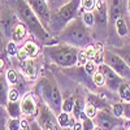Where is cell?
Instances as JSON below:
<instances>
[{"mask_svg": "<svg viewBox=\"0 0 130 130\" xmlns=\"http://www.w3.org/2000/svg\"><path fill=\"white\" fill-rule=\"evenodd\" d=\"M13 9L18 17V20L22 24H25L29 29V31L34 35L35 39H38L43 46H52L55 44L53 39L51 37V32L44 27L39 17L35 14V12L30 8V5L25 0H13Z\"/></svg>", "mask_w": 130, "mask_h": 130, "instance_id": "6da1fadb", "label": "cell"}, {"mask_svg": "<svg viewBox=\"0 0 130 130\" xmlns=\"http://www.w3.org/2000/svg\"><path fill=\"white\" fill-rule=\"evenodd\" d=\"M57 40L61 43H67L72 47L83 50L92 44V35L90 29L83 24L81 16H78L59 32Z\"/></svg>", "mask_w": 130, "mask_h": 130, "instance_id": "7a4b0ae2", "label": "cell"}, {"mask_svg": "<svg viewBox=\"0 0 130 130\" xmlns=\"http://www.w3.org/2000/svg\"><path fill=\"white\" fill-rule=\"evenodd\" d=\"M43 53L51 60V62L65 69L78 65L79 48L72 47L67 43L59 42L52 46H44L43 47Z\"/></svg>", "mask_w": 130, "mask_h": 130, "instance_id": "3957f363", "label": "cell"}, {"mask_svg": "<svg viewBox=\"0 0 130 130\" xmlns=\"http://www.w3.org/2000/svg\"><path fill=\"white\" fill-rule=\"evenodd\" d=\"M34 92L38 99L47 104L56 115L62 112V95L57 87V85L47 77H42L34 87Z\"/></svg>", "mask_w": 130, "mask_h": 130, "instance_id": "277c9868", "label": "cell"}, {"mask_svg": "<svg viewBox=\"0 0 130 130\" xmlns=\"http://www.w3.org/2000/svg\"><path fill=\"white\" fill-rule=\"evenodd\" d=\"M79 8H81V0H69V2L64 3L61 7L55 9V12L51 14V21L55 20V24H52L51 27L53 26L55 31L60 32L70 21L78 17L77 13L79 12ZM50 31H51V29H50Z\"/></svg>", "mask_w": 130, "mask_h": 130, "instance_id": "5b68a950", "label": "cell"}, {"mask_svg": "<svg viewBox=\"0 0 130 130\" xmlns=\"http://www.w3.org/2000/svg\"><path fill=\"white\" fill-rule=\"evenodd\" d=\"M103 62L111 67L121 78L130 81V67L112 50H105L103 52Z\"/></svg>", "mask_w": 130, "mask_h": 130, "instance_id": "8992f818", "label": "cell"}, {"mask_svg": "<svg viewBox=\"0 0 130 130\" xmlns=\"http://www.w3.org/2000/svg\"><path fill=\"white\" fill-rule=\"evenodd\" d=\"M37 121L39 122L43 130H59L60 129V125L57 121V115L47 104L42 103V102H39V112L37 116Z\"/></svg>", "mask_w": 130, "mask_h": 130, "instance_id": "52a82bcc", "label": "cell"}, {"mask_svg": "<svg viewBox=\"0 0 130 130\" xmlns=\"http://www.w3.org/2000/svg\"><path fill=\"white\" fill-rule=\"evenodd\" d=\"M94 121H95L96 126H99L102 130H116L122 124L121 118L116 117L111 112V109H108V108H103V109L98 111Z\"/></svg>", "mask_w": 130, "mask_h": 130, "instance_id": "ba28073f", "label": "cell"}, {"mask_svg": "<svg viewBox=\"0 0 130 130\" xmlns=\"http://www.w3.org/2000/svg\"><path fill=\"white\" fill-rule=\"evenodd\" d=\"M21 111H22V116L26 118H35L39 112V102L38 96L35 95L34 91L26 92L21 98Z\"/></svg>", "mask_w": 130, "mask_h": 130, "instance_id": "9c48e42d", "label": "cell"}, {"mask_svg": "<svg viewBox=\"0 0 130 130\" xmlns=\"http://www.w3.org/2000/svg\"><path fill=\"white\" fill-rule=\"evenodd\" d=\"M25 2L30 5V8L35 12V14L39 17L42 24L44 27L50 31V22H51V8L48 3L43 2V0H25Z\"/></svg>", "mask_w": 130, "mask_h": 130, "instance_id": "30bf717a", "label": "cell"}, {"mask_svg": "<svg viewBox=\"0 0 130 130\" xmlns=\"http://www.w3.org/2000/svg\"><path fill=\"white\" fill-rule=\"evenodd\" d=\"M99 70L104 74V77H105V87L117 92L118 87H120V85H121L125 79L121 78L120 75H118L111 67H108V65L104 64V62L99 64Z\"/></svg>", "mask_w": 130, "mask_h": 130, "instance_id": "8fae6325", "label": "cell"}, {"mask_svg": "<svg viewBox=\"0 0 130 130\" xmlns=\"http://www.w3.org/2000/svg\"><path fill=\"white\" fill-rule=\"evenodd\" d=\"M18 21L20 20L14 10L8 7H2V31L4 32V35L10 37L12 30Z\"/></svg>", "mask_w": 130, "mask_h": 130, "instance_id": "7c38bea8", "label": "cell"}, {"mask_svg": "<svg viewBox=\"0 0 130 130\" xmlns=\"http://www.w3.org/2000/svg\"><path fill=\"white\" fill-rule=\"evenodd\" d=\"M18 70H20L21 77L32 81L38 77L39 64L37 59H27L25 61H18Z\"/></svg>", "mask_w": 130, "mask_h": 130, "instance_id": "4fadbf2b", "label": "cell"}, {"mask_svg": "<svg viewBox=\"0 0 130 130\" xmlns=\"http://www.w3.org/2000/svg\"><path fill=\"white\" fill-rule=\"evenodd\" d=\"M39 46L35 40H26L24 43L22 47H20L18 55L16 56L17 61H25L27 59H37V56L39 55Z\"/></svg>", "mask_w": 130, "mask_h": 130, "instance_id": "5bb4252c", "label": "cell"}, {"mask_svg": "<svg viewBox=\"0 0 130 130\" xmlns=\"http://www.w3.org/2000/svg\"><path fill=\"white\" fill-rule=\"evenodd\" d=\"M94 16H95V25L98 27H107V24L109 21V13H108V4L100 3L98 4L94 9Z\"/></svg>", "mask_w": 130, "mask_h": 130, "instance_id": "9a60e30c", "label": "cell"}, {"mask_svg": "<svg viewBox=\"0 0 130 130\" xmlns=\"http://www.w3.org/2000/svg\"><path fill=\"white\" fill-rule=\"evenodd\" d=\"M108 4V13H109V20L115 24L118 18L125 17V9L122 0H107Z\"/></svg>", "mask_w": 130, "mask_h": 130, "instance_id": "2e32d148", "label": "cell"}, {"mask_svg": "<svg viewBox=\"0 0 130 130\" xmlns=\"http://www.w3.org/2000/svg\"><path fill=\"white\" fill-rule=\"evenodd\" d=\"M27 32H29V29L25 24H22L21 21L14 25L13 30H12V34H10V40H13L16 43H20L22 42L26 37H27Z\"/></svg>", "mask_w": 130, "mask_h": 130, "instance_id": "e0dca14e", "label": "cell"}, {"mask_svg": "<svg viewBox=\"0 0 130 130\" xmlns=\"http://www.w3.org/2000/svg\"><path fill=\"white\" fill-rule=\"evenodd\" d=\"M115 29H116V32L120 38H126L129 37V32H130V26L127 24V20L125 17H121L118 18L116 22H115Z\"/></svg>", "mask_w": 130, "mask_h": 130, "instance_id": "ac0fdd59", "label": "cell"}, {"mask_svg": "<svg viewBox=\"0 0 130 130\" xmlns=\"http://www.w3.org/2000/svg\"><path fill=\"white\" fill-rule=\"evenodd\" d=\"M5 111L9 117L12 118H21L22 111H21V103L20 102H7L5 103Z\"/></svg>", "mask_w": 130, "mask_h": 130, "instance_id": "d6986e66", "label": "cell"}, {"mask_svg": "<svg viewBox=\"0 0 130 130\" xmlns=\"http://www.w3.org/2000/svg\"><path fill=\"white\" fill-rule=\"evenodd\" d=\"M85 108H86V100L83 98H77L75 99V105H74L73 113H72L75 120H82L83 117H86Z\"/></svg>", "mask_w": 130, "mask_h": 130, "instance_id": "ffe728a7", "label": "cell"}, {"mask_svg": "<svg viewBox=\"0 0 130 130\" xmlns=\"http://www.w3.org/2000/svg\"><path fill=\"white\" fill-rule=\"evenodd\" d=\"M57 121H59V125H60L61 129H68V127H72L74 117L70 113L61 112V113L57 115Z\"/></svg>", "mask_w": 130, "mask_h": 130, "instance_id": "44dd1931", "label": "cell"}, {"mask_svg": "<svg viewBox=\"0 0 130 130\" xmlns=\"http://www.w3.org/2000/svg\"><path fill=\"white\" fill-rule=\"evenodd\" d=\"M20 75H21V74H18V72H17L16 69H13V68L8 69L7 73H5L7 83L10 86V87H16V86L20 83Z\"/></svg>", "mask_w": 130, "mask_h": 130, "instance_id": "7402d4cb", "label": "cell"}, {"mask_svg": "<svg viewBox=\"0 0 130 130\" xmlns=\"http://www.w3.org/2000/svg\"><path fill=\"white\" fill-rule=\"evenodd\" d=\"M117 94L122 102H130V81H124L118 87Z\"/></svg>", "mask_w": 130, "mask_h": 130, "instance_id": "603a6c76", "label": "cell"}, {"mask_svg": "<svg viewBox=\"0 0 130 130\" xmlns=\"http://www.w3.org/2000/svg\"><path fill=\"white\" fill-rule=\"evenodd\" d=\"M113 52H116L118 56H120L129 67H130V44H125L122 47H118V48H113Z\"/></svg>", "mask_w": 130, "mask_h": 130, "instance_id": "cb8c5ba5", "label": "cell"}, {"mask_svg": "<svg viewBox=\"0 0 130 130\" xmlns=\"http://www.w3.org/2000/svg\"><path fill=\"white\" fill-rule=\"evenodd\" d=\"M81 18L83 21V24L87 26L89 29H91V27L95 26V16H94V12H86V10H82Z\"/></svg>", "mask_w": 130, "mask_h": 130, "instance_id": "d4e9b609", "label": "cell"}, {"mask_svg": "<svg viewBox=\"0 0 130 130\" xmlns=\"http://www.w3.org/2000/svg\"><path fill=\"white\" fill-rule=\"evenodd\" d=\"M75 96H68L65 98L64 102H62V112H67V113H73L74 109V105H75Z\"/></svg>", "mask_w": 130, "mask_h": 130, "instance_id": "484cf974", "label": "cell"}, {"mask_svg": "<svg viewBox=\"0 0 130 130\" xmlns=\"http://www.w3.org/2000/svg\"><path fill=\"white\" fill-rule=\"evenodd\" d=\"M18 51H20L18 43H16L13 40H9L5 44V53L8 56H10V57H16L18 55Z\"/></svg>", "mask_w": 130, "mask_h": 130, "instance_id": "4316f807", "label": "cell"}, {"mask_svg": "<svg viewBox=\"0 0 130 130\" xmlns=\"http://www.w3.org/2000/svg\"><path fill=\"white\" fill-rule=\"evenodd\" d=\"M98 111H99V108H98L92 102H90V100H86V108H85V113H86V116H87L89 118H94L96 117V113H98Z\"/></svg>", "mask_w": 130, "mask_h": 130, "instance_id": "83f0119b", "label": "cell"}, {"mask_svg": "<svg viewBox=\"0 0 130 130\" xmlns=\"http://www.w3.org/2000/svg\"><path fill=\"white\" fill-rule=\"evenodd\" d=\"M92 83L94 86H96V87H104L105 86V77H104V74L98 69V72L95 74H92Z\"/></svg>", "mask_w": 130, "mask_h": 130, "instance_id": "f1b7e54d", "label": "cell"}, {"mask_svg": "<svg viewBox=\"0 0 130 130\" xmlns=\"http://www.w3.org/2000/svg\"><path fill=\"white\" fill-rule=\"evenodd\" d=\"M111 112L118 117V118H122L124 117V102H117V103H113L111 105Z\"/></svg>", "mask_w": 130, "mask_h": 130, "instance_id": "f546056e", "label": "cell"}, {"mask_svg": "<svg viewBox=\"0 0 130 130\" xmlns=\"http://www.w3.org/2000/svg\"><path fill=\"white\" fill-rule=\"evenodd\" d=\"M83 68H85L86 72H87V74L92 77V74H95L98 72V69H99V64H98L95 60H87V62L83 65Z\"/></svg>", "mask_w": 130, "mask_h": 130, "instance_id": "4dcf8cb0", "label": "cell"}, {"mask_svg": "<svg viewBox=\"0 0 130 130\" xmlns=\"http://www.w3.org/2000/svg\"><path fill=\"white\" fill-rule=\"evenodd\" d=\"M20 90L17 87H9L8 94H7V102H20Z\"/></svg>", "mask_w": 130, "mask_h": 130, "instance_id": "1f68e13d", "label": "cell"}, {"mask_svg": "<svg viewBox=\"0 0 130 130\" xmlns=\"http://www.w3.org/2000/svg\"><path fill=\"white\" fill-rule=\"evenodd\" d=\"M96 5V0H81V9L86 10V12H94Z\"/></svg>", "mask_w": 130, "mask_h": 130, "instance_id": "d6a6232c", "label": "cell"}, {"mask_svg": "<svg viewBox=\"0 0 130 130\" xmlns=\"http://www.w3.org/2000/svg\"><path fill=\"white\" fill-rule=\"evenodd\" d=\"M21 129V118L9 117L7 121V130H20Z\"/></svg>", "mask_w": 130, "mask_h": 130, "instance_id": "836d02e7", "label": "cell"}, {"mask_svg": "<svg viewBox=\"0 0 130 130\" xmlns=\"http://www.w3.org/2000/svg\"><path fill=\"white\" fill-rule=\"evenodd\" d=\"M81 121H82V125H83V130H94V127L96 126L95 121L92 118H89L87 116L83 117Z\"/></svg>", "mask_w": 130, "mask_h": 130, "instance_id": "e575fe53", "label": "cell"}, {"mask_svg": "<svg viewBox=\"0 0 130 130\" xmlns=\"http://www.w3.org/2000/svg\"><path fill=\"white\" fill-rule=\"evenodd\" d=\"M124 118L130 121V102H124Z\"/></svg>", "mask_w": 130, "mask_h": 130, "instance_id": "d590c367", "label": "cell"}, {"mask_svg": "<svg viewBox=\"0 0 130 130\" xmlns=\"http://www.w3.org/2000/svg\"><path fill=\"white\" fill-rule=\"evenodd\" d=\"M20 130H30V121L26 117H21V129Z\"/></svg>", "mask_w": 130, "mask_h": 130, "instance_id": "8d00e7d4", "label": "cell"}, {"mask_svg": "<svg viewBox=\"0 0 130 130\" xmlns=\"http://www.w3.org/2000/svg\"><path fill=\"white\" fill-rule=\"evenodd\" d=\"M72 130H83V125H82V121L81 120H75L74 118V121H73V125L70 127Z\"/></svg>", "mask_w": 130, "mask_h": 130, "instance_id": "74e56055", "label": "cell"}, {"mask_svg": "<svg viewBox=\"0 0 130 130\" xmlns=\"http://www.w3.org/2000/svg\"><path fill=\"white\" fill-rule=\"evenodd\" d=\"M30 130H43V129H42V126L39 125V122L34 118V120L30 121Z\"/></svg>", "mask_w": 130, "mask_h": 130, "instance_id": "f35d334b", "label": "cell"}, {"mask_svg": "<svg viewBox=\"0 0 130 130\" xmlns=\"http://www.w3.org/2000/svg\"><path fill=\"white\" fill-rule=\"evenodd\" d=\"M107 2V0H96V3L98 4H100V3H105Z\"/></svg>", "mask_w": 130, "mask_h": 130, "instance_id": "ab89813d", "label": "cell"}, {"mask_svg": "<svg viewBox=\"0 0 130 130\" xmlns=\"http://www.w3.org/2000/svg\"><path fill=\"white\" fill-rule=\"evenodd\" d=\"M94 130H102V129H100L99 126H95V127H94Z\"/></svg>", "mask_w": 130, "mask_h": 130, "instance_id": "60d3db41", "label": "cell"}, {"mask_svg": "<svg viewBox=\"0 0 130 130\" xmlns=\"http://www.w3.org/2000/svg\"><path fill=\"white\" fill-rule=\"evenodd\" d=\"M125 130H130V126H127V127H125Z\"/></svg>", "mask_w": 130, "mask_h": 130, "instance_id": "b9f144b4", "label": "cell"}, {"mask_svg": "<svg viewBox=\"0 0 130 130\" xmlns=\"http://www.w3.org/2000/svg\"><path fill=\"white\" fill-rule=\"evenodd\" d=\"M43 2H46V3H50V0H43Z\"/></svg>", "mask_w": 130, "mask_h": 130, "instance_id": "7bdbcfd3", "label": "cell"}, {"mask_svg": "<svg viewBox=\"0 0 130 130\" xmlns=\"http://www.w3.org/2000/svg\"><path fill=\"white\" fill-rule=\"evenodd\" d=\"M129 38H130V32H129Z\"/></svg>", "mask_w": 130, "mask_h": 130, "instance_id": "ee69618b", "label": "cell"}, {"mask_svg": "<svg viewBox=\"0 0 130 130\" xmlns=\"http://www.w3.org/2000/svg\"><path fill=\"white\" fill-rule=\"evenodd\" d=\"M62 130H67V129H62Z\"/></svg>", "mask_w": 130, "mask_h": 130, "instance_id": "f6af8a7d", "label": "cell"}]
</instances>
